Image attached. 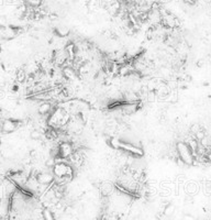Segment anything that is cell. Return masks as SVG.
<instances>
[{
    "label": "cell",
    "mask_w": 211,
    "mask_h": 220,
    "mask_svg": "<svg viewBox=\"0 0 211 220\" xmlns=\"http://www.w3.org/2000/svg\"><path fill=\"white\" fill-rule=\"evenodd\" d=\"M54 174L56 177H70L72 176V167L66 163L63 162H55V165L53 166Z\"/></svg>",
    "instance_id": "1"
},
{
    "label": "cell",
    "mask_w": 211,
    "mask_h": 220,
    "mask_svg": "<svg viewBox=\"0 0 211 220\" xmlns=\"http://www.w3.org/2000/svg\"><path fill=\"white\" fill-rule=\"evenodd\" d=\"M177 151L179 153L180 158H183V161L187 164H192V149L189 147V145L184 143H178L177 145Z\"/></svg>",
    "instance_id": "2"
},
{
    "label": "cell",
    "mask_w": 211,
    "mask_h": 220,
    "mask_svg": "<svg viewBox=\"0 0 211 220\" xmlns=\"http://www.w3.org/2000/svg\"><path fill=\"white\" fill-rule=\"evenodd\" d=\"M37 181L41 185H47V184L52 183L54 181V177L53 175L50 174V173H41V174L37 175Z\"/></svg>",
    "instance_id": "3"
},
{
    "label": "cell",
    "mask_w": 211,
    "mask_h": 220,
    "mask_svg": "<svg viewBox=\"0 0 211 220\" xmlns=\"http://www.w3.org/2000/svg\"><path fill=\"white\" fill-rule=\"evenodd\" d=\"M72 153H73V149L70 147L69 143H62L59 145V155L62 156V158H68V156L72 155Z\"/></svg>",
    "instance_id": "4"
},
{
    "label": "cell",
    "mask_w": 211,
    "mask_h": 220,
    "mask_svg": "<svg viewBox=\"0 0 211 220\" xmlns=\"http://www.w3.org/2000/svg\"><path fill=\"white\" fill-rule=\"evenodd\" d=\"M17 129V124L14 123L12 120H6L2 124V130L5 132H12Z\"/></svg>",
    "instance_id": "5"
},
{
    "label": "cell",
    "mask_w": 211,
    "mask_h": 220,
    "mask_svg": "<svg viewBox=\"0 0 211 220\" xmlns=\"http://www.w3.org/2000/svg\"><path fill=\"white\" fill-rule=\"evenodd\" d=\"M63 74H64L65 77H67V78L69 79L75 78V72H74L73 68L69 67V66H66V67L63 68Z\"/></svg>",
    "instance_id": "6"
},
{
    "label": "cell",
    "mask_w": 211,
    "mask_h": 220,
    "mask_svg": "<svg viewBox=\"0 0 211 220\" xmlns=\"http://www.w3.org/2000/svg\"><path fill=\"white\" fill-rule=\"evenodd\" d=\"M51 104H48V102H44V104H42L41 106H40L39 108V112L41 113V115H45V113H47L51 111Z\"/></svg>",
    "instance_id": "7"
},
{
    "label": "cell",
    "mask_w": 211,
    "mask_h": 220,
    "mask_svg": "<svg viewBox=\"0 0 211 220\" xmlns=\"http://www.w3.org/2000/svg\"><path fill=\"white\" fill-rule=\"evenodd\" d=\"M56 31L61 37H66V35L69 34V30L67 28H65V27H59V28H57Z\"/></svg>",
    "instance_id": "8"
},
{
    "label": "cell",
    "mask_w": 211,
    "mask_h": 220,
    "mask_svg": "<svg viewBox=\"0 0 211 220\" xmlns=\"http://www.w3.org/2000/svg\"><path fill=\"white\" fill-rule=\"evenodd\" d=\"M8 27V20L6 17L0 16V28H7Z\"/></svg>",
    "instance_id": "9"
},
{
    "label": "cell",
    "mask_w": 211,
    "mask_h": 220,
    "mask_svg": "<svg viewBox=\"0 0 211 220\" xmlns=\"http://www.w3.org/2000/svg\"><path fill=\"white\" fill-rule=\"evenodd\" d=\"M43 215H44L45 219H53V214L48 209H45L44 211H43Z\"/></svg>",
    "instance_id": "10"
},
{
    "label": "cell",
    "mask_w": 211,
    "mask_h": 220,
    "mask_svg": "<svg viewBox=\"0 0 211 220\" xmlns=\"http://www.w3.org/2000/svg\"><path fill=\"white\" fill-rule=\"evenodd\" d=\"M26 1L31 6H40L41 5V0H26Z\"/></svg>",
    "instance_id": "11"
},
{
    "label": "cell",
    "mask_w": 211,
    "mask_h": 220,
    "mask_svg": "<svg viewBox=\"0 0 211 220\" xmlns=\"http://www.w3.org/2000/svg\"><path fill=\"white\" fill-rule=\"evenodd\" d=\"M39 137H40V133L39 132H33V133H32V138L37 139V138H39Z\"/></svg>",
    "instance_id": "12"
}]
</instances>
